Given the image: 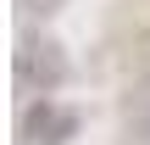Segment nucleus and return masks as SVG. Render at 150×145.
<instances>
[{
	"label": "nucleus",
	"mask_w": 150,
	"mask_h": 145,
	"mask_svg": "<svg viewBox=\"0 0 150 145\" xmlns=\"http://www.w3.org/2000/svg\"><path fill=\"white\" fill-rule=\"evenodd\" d=\"M22 134L33 145H67L78 134V112L72 106H61L56 95H45V101H33L28 112H22Z\"/></svg>",
	"instance_id": "obj_2"
},
{
	"label": "nucleus",
	"mask_w": 150,
	"mask_h": 145,
	"mask_svg": "<svg viewBox=\"0 0 150 145\" xmlns=\"http://www.w3.org/2000/svg\"><path fill=\"white\" fill-rule=\"evenodd\" d=\"M17 84L33 89L39 101L56 95V89L67 84V56H61V45H56V39H22V45H17Z\"/></svg>",
	"instance_id": "obj_1"
}]
</instances>
